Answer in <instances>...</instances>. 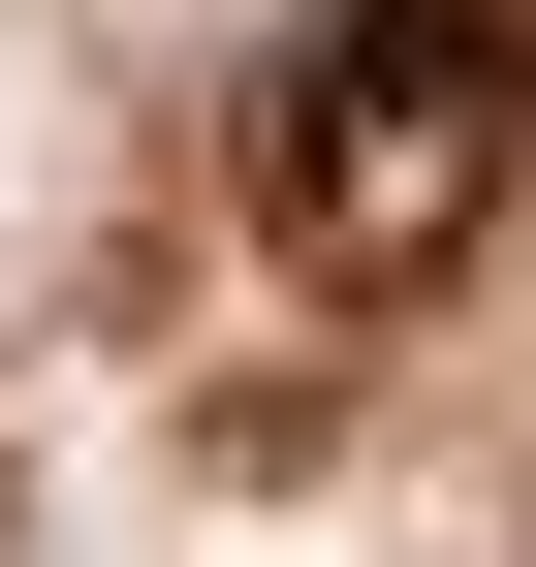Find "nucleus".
<instances>
[{
  "label": "nucleus",
  "mask_w": 536,
  "mask_h": 567,
  "mask_svg": "<svg viewBox=\"0 0 536 567\" xmlns=\"http://www.w3.org/2000/svg\"><path fill=\"white\" fill-rule=\"evenodd\" d=\"M536 158V0H285L252 63V189H285L316 284H442Z\"/></svg>",
  "instance_id": "f257e3e1"
}]
</instances>
